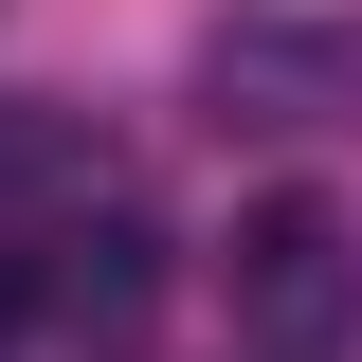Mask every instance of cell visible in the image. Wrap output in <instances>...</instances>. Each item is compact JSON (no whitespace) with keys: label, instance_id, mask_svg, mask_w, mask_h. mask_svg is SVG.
I'll use <instances>...</instances> for the list:
<instances>
[{"label":"cell","instance_id":"obj_1","mask_svg":"<svg viewBox=\"0 0 362 362\" xmlns=\"http://www.w3.org/2000/svg\"><path fill=\"white\" fill-rule=\"evenodd\" d=\"M218 308H235V362H344L362 344V235H344V199H235V235H218Z\"/></svg>","mask_w":362,"mask_h":362},{"label":"cell","instance_id":"obj_2","mask_svg":"<svg viewBox=\"0 0 362 362\" xmlns=\"http://www.w3.org/2000/svg\"><path fill=\"white\" fill-rule=\"evenodd\" d=\"M145 290H163V235L127 199L73 235H0V362H127Z\"/></svg>","mask_w":362,"mask_h":362},{"label":"cell","instance_id":"obj_3","mask_svg":"<svg viewBox=\"0 0 362 362\" xmlns=\"http://www.w3.org/2000/svg\"><path fill=\"white\" fill-rule=\"evenodd\" d=\"M218 127H362V37H308V18H235L199 54Z\"/></svg>","mask_w":362,"mask_h":362},{"label":"cell","instance_id":"obj_4","mask_svg":"<svg viewBox=\"0 0 362 362\" xmlns=\"http://www.w3.org/2000/svg\"><path fill=\"white\" fill-rule=\"evenodd\" d=\"M73 218H109V127L0 90V235H73Z\"/></svg>","mask_w":362,"mask_h":362}]
</instances>
